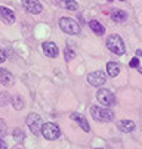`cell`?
<instances>
[{
	"label": "cell",
	"mask_w": 142,
	"mask_h": 149,
	"mask_svg": "<svg viewBox=\"0 0 142 149\" xmlns=\"http://www.w3.org/2000/svg\"><path fill=\"white\" fill-rule=\"evenodd\" d=\"M90 114H92L93 120L99 121V123H110L114 120V112L108 106H96L95 105L90 108Z\"/></svg>",
	"instance_id": "obj_1"
},
{
	"label": "cell",
	"mask_w": 142,
	"mask_h": 149,
	"mask_svg": "<svg viewBox=\"0 0 142 149\" xmlns=\"http://www.w3.org/2000/svg\"><path fill=\"white\" fill-rule=\"evenodd\" d=\"M107 47H108V50H111L113 53H115L118 56L126 53V45H125V41H123V38H121L120 36H117V34H113V36L108 37Z\"/></svg>",
	"instance_id": "obj_2"
},
{
	"label": "cell",
	"mask_w": 142,
	"mask_h": 149,
	"mask_svg": "<svg viewBox=\"0 0 142 149\" xmlns=\"http://www.w3.org/2000/svg\"><path fill=\"white\" fill-rule=\"evenodd\" d=\"M59 28L64 33L71 34V36H77V34H80V31H82L80 30V25L76 22V21L73 18H67V16L59 19Z\"/></svg>",
	"instance_id": "obj_3"
},
{
	"label": "cell",
	"mask_w": 142,
	"mask_h": 149,
	"mask_svg": "<svg viewBox=\"0 0 142 149\" xmlns=\"http://www.w3.org/2000/svg\"><path fill=\"white\" fill-rule=\"evenodd\" d=\"M25 123H27V127L31 130L33 134L38 136L40 133H42V127H43V124H42V117H40L38 114H36V112L28 114Z\"/></svg>",
	"instance_id": "obj_4"
},
{
	"label": "cell",
	"mask_w": 142,
	"mask_h": 149,
	"mask_svg": "<svg viewBox=\"0 0 142 149\" xmlns=\"http://www.w3.org/2000/svg\"><path fill=\"white\" fill-rule=\"evenodd\" d=\"M42 134L48 140H56L61 136V129L55 123H46L42 127Z\"/></svg>",
	"instance_id": "obj_5"
},
{
	"label": "cell",
	"mask_w": 142,
	"mask_h": 149,
	"mask_svg": "<svg viewBox=\"0 0 142 149\" xmlns=\"http://www.w3.org/2000/svg\"><path fill=\"white\" fill-rule=\"evenodd\" d=\"M96 99L99 103H102L104 106H108V108L115 103V97L108 89H99L96 93Z\"/></svg>",
	"instance_id": "obj_6"
},
{
	"label": "cell",
	"mask_w": 142,
	"mask_h": 149,
	"mask_svg": "<svg viewBox=\"0 0 142 149\" xmlns=\"http://www.w3.org/2000/svg\"><path fill=\"white\" fill-rule=\"evenodd\" d=\"M87 83L93 87H101L107 83V74L102 71H93L87 75Z\"/></svg>",
	"instance_id": "obj_7"
},
{
	"label": "cell",
	"mask_w": 142,
	"mask_h": 149,
	"mask_svg": "<svg viewBox=\"0 0 142 149\" xmlns=\"http://www.w3.org/2000/svg\"><path fill=\"white\" fill-rule=\"evenodd\" d=\"M22 6L33 15H38L43 12V6L38 0H22Z\"/></svg>",
	"instance_id": "obj_8"
},
{
	"label": "cell",
	"mask_w": 142,
	"mask_h": 149,
	"mask_svg": "<svg viewBox=\"0 0 142 149\" xmlns=\"http://www.w3.org/2000/svg\"><path fill=\"white\" fill-rule=\"evenodd\" d=\"M0 19L3 21L5 24L10 25V24H15L16 21V16H15V12L6 6H0Z\"/></svg>",
	"instance_id": "obj_9"
},
{
	"label": "cell",
	"mask_w": 142,
	"mask_h": 149,
	"mask_svg": "<svg viewBox=\"0 0 142 149\" xmlns=\"http://www.w3.org/2000/svg\"><path fill=\"white\" fill-rule=\"evenodd\" d=\"M42 49H43V53L48 58H56L59 55V49L53 41H45V43L42 45Z\"/></svg>",
	"instance_id": "obj_10"
},
{
	"label": "cell",
	"mask_w": 142,
	"mask_h": 149,
	"mask_svg": "<svg viewBox=\"0 0 142 149\" xmlns=\"http://www.w3.org/2000/svg\"><path fill=\"white\" fill-rule=\"evenodd\" d=\"M71 120H73V121H76L80 127H82V130H85L86 133H89V132H90V125H89L87 120H86L82 114H78V112H73V114H71Z\"/></svg>",
	"instance_id": "obj_11"
},
{
	"label": "cell",
	"mask_w": 142,
	"mask_h": 149,
	"mask_svg": "<svg viewBox=\"0 0 142 149\" xmlns=\"http://www.w3.org/2000/svg\"><path fill=\"white\" fill-rule=\"evenodd\" d=\"M13 81H15V78H13L12 72L6 68L0 67V83H2L3 86H12Z\"/></svg>",
	"instance_id": "obj_12"
},
{
	"label": "cell",
	"mask_w": 142,
	"mask_h": 149,
	"mask_svg": "<svg viewBox=\"0 0 142 149\" xmlns=\"http://www.w3.org/2000/svg\"><path fill=\"white\" fill-rule=\"evenodd\" d=\"M117 127H118V130L120 132H123V133H130L136 129V124L132 121V120H120L117 123Z\"/></svg>",
	"instance_id": "obj_13"
},
{
	"label": "cell",
	"mask_w": 142,
	"mask_h": 149,
	"mask_svg": "<svg viewBox=\"0 0 142 149\" xmlns=\"http://www.w3.org/2000/svg\"><path fill=\"white\" fill-rule=\"evenodd\" d=\"M89 27H90V30L96 34V36H104L105 34V28H104V25L99 22V21H96V19H92L90 22H89Z\"/></svg>",
	"instance_id": "obj_14"
},
{
	"label": "cell",
	"mask_w": 142,
	"mask_h": 149,
	"mask_svg": "<svg viewBox=\"0 0 142 149\" xmlns=\"http://www.w3.org/2000/svg\"><path fill=\"white\" fill-rule=\"evenodd\" d=\"M121 71V65L117 62H108L107 63V74L110 77H117Z\"/></svg>",
	"instance_id": "obj_15"
},
{
	"label": "cell",
	"mask_w": 142,
	"mask_h": 149,
	"mask_svg": "<svg viewBox=\"0 0 142 149\" xmlns=\"http://www.w3.org/2000/svg\"><path fill=\"white\" fill-rule=\"evenodd\" d=\"M56 2L61 8H65L68 10H77L78 9V3L76 0H56Z\"/></svg>",
	"instance_id": "obj_16"
},
{
	"label": "cell",
	"mask_w": 142,
	"mask_h": 149,
	"mask_svg": "<svg viewBox=\"0 0 142 149\" xmlns=\"http://www.w3.org/2000/svg\"><path fill=\"white\" fill-rule=\"evenodd\" d=\"M111 19L114 21V22H125V21H127V12H125V10H114L111 13Z\"/></svg>",
	"instance_id": "obj_17"
},
{
	"label": "cell",
	"mask_w": 142,
	"mask_h": 149,
	"mask_svg": "<svg viewBox=\"0 0 142 149\" xmlns=\"http://www.w3.org/2000/svg\"><path fill=\"white\" fill-rule=\"evenodd\" d=\"M10 102H12L13 108H15L16 111H21V109L24 108V105H25L21 96H13V97H10Z\"/></svg>",
	"instance_id": "obj_18"
},
{
	"label": "cell",
	"mask_w": 142,
	"mask_h": 149,
	"mask_svg": "<svg viewBox=\"0 0 142 149\" xmlns=\"http://www.w3.org/2000/svg\"><path fill=\"white\" fill-rule=\"evenodd\" d=\"M12 137H13V140H15V142L22 143V142L25 140V133H24L21 129H15V130H13V133H12Z\"/></svg>",
	"instance_id": "obj_19"
},
{
	"label": "cell",
	"mask_w": 142,
	"mask_h": 149,
	"mask_svg": "<svg viewBox=\"0 0 142 149\" xmlns=\"http://www.w3.org/2000/svg\"><path fill=\"white\" fill-rule=\"evenodd\" d=\"M64 58H65V61H71V59H74V58H76L74 50H71L70 47H65V49H64Z\"/></svg>",
	"instance_id": "obj_20"
},
{
	"label": "cell",
	"mask_w": 142,
	"mask_h": 149,
	"mask_svg": "<svg viewBox=\"0 0 142 149\" xmlns=\"http://www.w3.org/2000/svg\"><path fill=\"white\" fill-rule=\"evenodd\" d=\"M9 100H10V97H9V93H6V92L0 93V105H2V106H6Z\"/></svg>",
	"instance_id": "obj_21"
},
{
	"label": "cell",
	"mask_w": 142,
	"mask_h": 149,
	"mask_svg": "<svg viewBox=\"0 0 142 149\" xmlns=\"http://www.w3.org/2000/svg\"><path fill=\"white\" fill-rule=\"evenodd\" d=\"M8 133V125L3 120H0V137H3Z\"/></svg>",
	"instance_id": "obj_22"
},
{
	"label": "cell",
	"mask_w": 142,
	"mask_h": 149,
	"mask_svg": "<svg viewBox=\"0 0 142 149\" xmlns=\"http://www.w3.org/2000/svg\"><path fill=\"white\" fill-rule=\"evenodd\" d=\"M129 65H130L132 68H138V67H139V59H138V58H133V59L129 62Z\"/></svg>",
	"instance_id": "obj_23"
},
{
	"label": "cell",
	"mask_w": 142,
	"mask_h": 149,
	"mask_svg": "<svg viewBox=\"0 0 142 149\" xmlns=\"http://www.w3.org/2000/svg\"><path fill=\"white\" fill-rule=\"evenodd\" d=\"M6 59H8V58H6V52H5L2 47H0V63H3Z\"/></svg>",
	"instance_id": "obj_24"
},
{
	"label": "cell",
	"mask_w": 142,
	"mask_h": 149,
	"mask_svg": "<svg viewBox=\"0 0 142 149\" xmlns=\"http://www.w3.org/2000/svg\"><path fill=\"white\" fill-rule=\"evenodd\" d=\"M0 149H8V145H6V142L0 137Z\"/></svg>",
	"instance_id": "obj_25"
},
{
	"label": "cell",
	"mask_w": 142,
	"mask_h": 149,
	"mask_svg": "<svg viewBox=\"0 0 142 149\" xmlns=\"http://www.w3.org/2000/svg\"><path fill=\"white\" fill-rule=\"evenodd\" d=\"M136 55H138V56H142V49H138V50H136Z\"/></svg>",
	"instance_id": "obj_26"
},
{
	"label": "cell",
	"mask_w": 142,
	"mask_h": 149,
	"mask_svg": "<svg viewBox=\"0 0 142 149\" xmlns=\"http://www.w3.org/2000/svg\"><path fill=\"white\" fill-rule=\"evenodd\" d=\"M96 149H102V148H96Z\"/></svg>",
	"instance_id": "obj_27"
},
{
	"label": "cell",
	"mask_w": 142,
	"mask_h": 149,
	"mask_svg": "<svg viewBox=\"0 0 142 149\" xmlns=\"http://www.w3.org/2000/svg\"><path fill=\"white\" fill-rule=\"evenodd\" d=\"M108 2H111V0H108Z\"/></svg>",
	"instance_id": "obj_28"
}]
</instances>
